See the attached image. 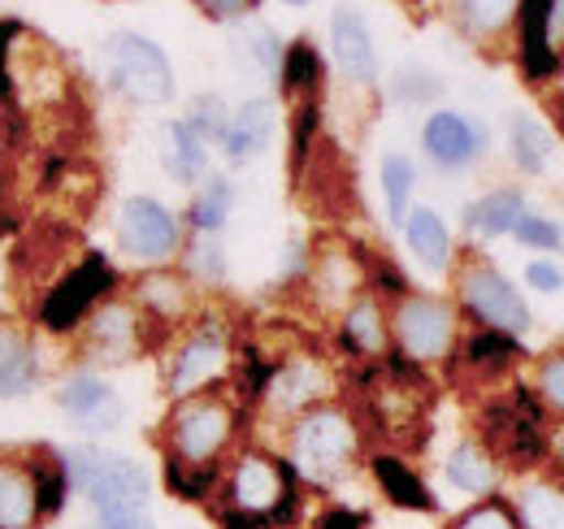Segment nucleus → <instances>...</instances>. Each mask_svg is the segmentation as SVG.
I'll return each mask as SVG.
<instances>
[{
	"instance_id": "nucleus-1",
	"label": "nucleus",
	"mask_w": 564,
	"mask_h": 529,
	"mask_svg": "<svg viewBox=\"0 0 564 529\" xmlns=\"http://www.w3.org/2000/svg\"><path fill=\"white\" fill-rule=\"evenodd\" d=\"M282 461L291 464L295 482L330 490L348 482L360 464V425L344 403H317L300 412L286 425V447Z\"/></svg>"
},
{
	"instance_id": "nucleus-2",
	"label": "nucleus",
	"mask_w": 564,
	"mask_h": 529,
	"mask_svg": "<svg viewBox=\"0 0 564 529\" xmlns=\"http://www.w3.org/2000/svg\"><path fill=\"white\" fill-rule=\"evenodd\" d=\"M70 486L87 499L91 517H113V512H148L152 508V473L140 461L109 452L100 443H83L62 452Z\"/></svg>"
},
{
	"instance_id": "nucleus-3",
	"label": "nucleus",
	"mask_w": 564,
	"mask_h": 529,
	"mask_svg": "<svg viewBox=\"0 0 564 529\" xmlns=\"http://www.w3.org/2000/svg\"><path fill=\"white\" fill-rule=\"evenodd\" d=\"M239 399L221 391L174 399V412L165 417V461L192 464V468H221V456L230 452L239 434Z\"/></svg>"
},
{
	"instance_id": "nucleus-4",
	"label": "nucleus",
	"mask_w": 564,
	"mask_h": 529,
	"mask_svg": "<svg viewBox=\"0 0 564 529\" xmlns=\"http://www.w3.org/2000/svg\"><path fill=\"white\" fill-rule=\"evenodd\" d=\"M295 473L282 456L270 452H239L235 461L221 468V508L217 512H239V517H257L270 521L274 529L295 521Z\"/></svg>"
},
{
	"instance_id": "nucleus-5",
	"label": "nucleus",
	"mask_w": 564,
	"mask_h": 529,
	"mask_svg": "<svg viewBox=\"0 0 564 529\" xmlns=\"http://www.w3.org/2000/svg\"><path fill=\"white\" fill-rule=\"evenodd\" d=\"M391 343L413 365H443L460 343V313L443 295L404 291L391 309Z\"/></svg>"
},
{
	"instance_id": "nucleus-6",
	"label": "nucleus",
	"mask_w": 564,
	"mask_h": 529,
	"mask_svg": "<svg viewBox=\"0 0 564 529\" xmlns=\"http://www.w3.org/2000/svg\"><path fill=\"white\" fill-rule=\"evenodd\" d=\"M456 300H460V309L482 331H499L508 334V338H521V334H530V326H534L525 295L491 261L465 257V261L456 264Z\"/></svg>"
},
{
	"instance_id": "nucleus-7",
	"label": "nucleus",
	"mask_w": 564,
	"mask_h": 529,
	"mask_svg": "<svg viewBox=\"0 0 564 529\" xmlns=\"http://www.w3.org/2000/svg\"><path fill=\"white\" fill-rule=\"evenodd\" d=\"M105 69L118 96L131 105H170L174 100V66L140 31H113L105 40Z\"/></svg>"
},
{
	"instance_id": "nucleus-8",
	"label": "nucleus",
	"mask_w": 564,
	"mask_h": 529,
	"mask_svg": "<svg viewBox=\"0 0 564 529\" xmlns=\"http://www.w3.org/2000/svg\"><path fill=\"white\" fill-rule=\"evenodd\" d=\"M113 282H118V273L109 269V261H105L100 252H87L83 261L74 264V269H66V273L44 291V300H40V309H35V322L48 334L83 331V322L96 313V304L109 300Z\"/></svg>"
},
{
	"instance_id": "nucleus-9",
	"label": "nucleus",
	"mask_w": 564,
	"mask_h": 529,
	"mask_svg": "<svg viewBox=\"0 0 564 529\" xmlns=\"http://www.w3.org/2000/svg\"><path fill=\"white\" fill-rule=\"evenodd\" d=\"M230 369H235L230 334H226V326H217L213 317H205V322H196L192 331L183 334V343L174 347L170 369H165V391H170V399L200 396V391H213Z\"/></svg>"
},
{
	"instance_id": "nucleus-10",
	"label": "nucleus",
	"mask_w": 564,
	"mask_h": 529,
	"mask_svg": "<svg viewBox=\"0 0 564 529\" xmlns=\"http://www.w3.org/2000/svg\"><path fill=\"white\" fill-rule=\"evenodd\" d=\"M118 248L122 257L140 264H170L183 252V222L152 196H127L118 204V222H113Z\"/></svg>"
},
{
	"instance_id": "nucleus-11",
	"label": "nucleus",
	"mask_w": 564,
	"mask_h": 529,
	"mask_svg": "<svg viewBox=\"0 0 564 529\" xmlns=\"http://www.w3.org/2000/svg\"><path fill=\"white\" fill-rule=\"evenodd\" d=\"M148 347V317L140 313L135 300L109 295L96 304V313L83 322V352L96 365H127Z\"/></svg>"
},
{
	"instance_id": "nucleus-12",
	"label": "nucleus",
	"mask_w": 564,
	"mask_h": 529,
	"mask_svg": "<svg viewBox=\"0 0 564 529\" xmlns=\"http://www.w3.org/2000/svg\"><path fill=\"white\" fill-rule=\"evenodd\" d=\"M330 391H335V378L326 369V360L317 356H286L270 369V382L261 391V403L274 412V417H300L317 403H330Z\"/></svg>"
},
{
	"instance_id": "nucleus-13",
	"label": "nucleus",
	"mask_w": 564,
	"mask_h": 529,
	"mask_svg": "<svg viewBox=\"0 0 564 529\" xmlns=\"http://www.w3.org/2000/svg\"><path fill=\"white\" fill-rule=\"evenodd\" d=\"M53 399H57V408L70 417L83 434H109V430L122 425V399H118V391H113L91 365L70 369V374L57 382Z\"/></svg>"
},
{
	"instance_id": "nucleus-14",
	"label": "nucleus",
	"mask_w": 564,
	"mask_h": 529,
	"mask_svg": "<svg viewBox=\"0 0 564 529\" xmlns=\"http://www.w3.org/2000/svg\"><path fill=\"white\" fill-rule=\"evenodd\" d=\"M422 148L438 170L456 174V170H469V165L487 152V131L474 127V122H469L465 114H456V109H434L422 127Z\"/></svg>"
},
{
	"instance_id": "nucleus-15",
	"label": "nucleus",
	"mask_w": 564,
	"mask_h": 529,
	"mask_svg": "<svg viewBox=\"0 0 564 529\" xmlns=\"http://www.w3.org/2000/svg\"><path fill=\"white\" fill-rule=\"evenodd\" d=\"M48 521L35 461L31 456H0V529H40Z\"/></svg>"
},
{
	"instance_id": "nucleus-16",
	"label": "nucleus",
	"mask_w": 564,
	"mask_h": 529,
	"mask_svg": "<svg viewBox=\"0 0 564 529\" xmlns=\"http://www.w3.org/2000/svg\"><path fill=\"white\" fill-rule=\"evenodd\" d=\"M274 122H279V109H274V100H265V96H252V100H243L235 114H230V127L221 134V156L235 165V170H243V165H252L265 148H270V139H274Z\"/></svg>"
},
{
	"instance_id": "nucleus-17",
	"label": "nucleus",
	"mask_w": 564,
	"mask_h": 529,
	"mask_svg": "<svg viewBox=\"0 0 564 529\" xmlns=\"http://www.w3.org/2000/svg\"><path fill=\"white\" fill-rule=\"evenodd\" d=\"M330 53H335V66L344 69V78L352 87H373V78H378L373 35H369L365 18L356 13L352 4L335 9V18H330Z\"/></svg>"
},
{
	"instance_id": "nucleus-18",
	"label": "nucleus",
	"mask_w": 564,
	"mask_h": 529,
	"mask_svg": "<svg viewBox=\"0 0 564 529\" xmlns=\"http://www.w3.org/2000/svg\"><path fill=\"white\" fill-rule=\"evenodd\" d=\"M135 304L148 317V326H178L192 317V278L178 273V269H148L140 282H135Z\"/></svg>"
},
{
	"instance_id": "nucleus-19",
	"label": "nucleus",
	"mask_w": 564,
	"mask_h": 529,
	"mask_svg": "<svg viewBox=\"0 0 564 529\" xmlns=\"http://www.w3.org/2000/svg\"><path fill=\"white\" fill-rule=\"evenodd\" d=\"M443 477L447 486H456L460 495H474V499H491L499 490V477H503V464L495 456L482 439H465L447 452L443 461Z\"/></svg>"
},
{
	"instance_id": "nucleus-20",
	"label": "nucleus",
	"mask_w": 564,
	"mask_h": 529,
	"mask_svg": "<svg viewBox=\"0 0 564 529\" xmlns=\"http://www.w3.org/2000/svg\"><path fill=\"white\" fill-rule=\"evenodd\" d=\"M308 287L326 309H339V304L348 309L365 287V264L348 248H322L308 264Z\"/></svg>"
},
{
	"instance_id": "nucleus-21",
	"label": "nucleus",
	"mask_w": 564,
	"mask_h": 529,
	"mask_svg": "<svg viewBox=\"0 0 564 529\" xmlns=\"http://www.w3.org/2000/svg\"><path fill=\"white\" fill-rule=\"evenodd\" d=\"M161 165L174 183L183 187H200L209 179V143L192 131L183 118L161 127Z\"/></svg>"
},
{
	"instance_id": "nucleus-22",
	"label": "nucleus",
	"mask_w": 564,
	"mask_h": 529,
	"mask_svg": "<svg viewBox=\"0 0 564 529\" xmlns=\"http://www.w3.org/2000/svg\"><path fill=\"white\" fill-rule=\"evenodd\" d=\"M344 343L352 347L356 356H365V360L391 352V313L382 309L378 295L360 291L352 304L344 309Z\"/></svg>"
},
{
	"instance_id": "nucleus-23",
	"label": "nucleus",
	"mask_w": 564,
	"mask_h": 529,
	"mask_svg": "<svg viewBox=\"0 0 564 529\" xmlns=\"http://www.w3.org/2000/svg\"><path fill=\"white\" fill-rule=\"evenodd\" d=\"M40 352L13 326H0V399H22L40 387Z\"/></svg>"
},
{
	"instance_id": "nucleus-24",
	"label": "nucleus",
	"mask_w": 564,
	"mask_h": 529,
	"mask_svg": "<svg viewBox=\"0 0 564 529\" xmlns=\"http://www.w3.org/2000/svg\"><path fill=\"white\" fill-rule=\"evenodd\" d=\"M369 468H373L378 490L395 508H404V512H438V499L430 495V486H425L422 477L409 468V461H400L391 452H378V456H369Z\"/></svg>"
},
{
	"instance_id": "nucleus-25",
	"label": "nucleus",
	"mask_w": 564,
	"mask_h": 529,
	"mask_svg": "<svg viewBox=\"0 0 564 529\" xmlns=\"http://www.w3.org/2000/svg\"><path fill=\"white\" fill-rule=\"evenodd\" d=\"M521 217H525V196L512 192V187H499V192H487V196H478L474 204H465V230L474 239L512 235Z\"/></svg>"
},
{
	"instance_id": "nucleus-26",
	"label": "nucleus",
	"mask_w": 564,
	"mask_h": 529,
	"mask_svg": "<svg viewBox=\"0 0 564 529\" xmlns=\"http://www.w3.org/2000/svg\"><path fill=\"white\" fill-rule=\"evenodd\" d=\"M512 512L521 529H564V482L561 477H530L512 495Z\"/></svg>"
},
{
	"instance_id": "nucleus-27",
	"label": "nucleus",
	"mask_w": 564,
	"mask_h": 529,
	"mask_svg": "<svg viewBox=\"0 0 564 529\" xmlns=\"http://www.w3.org/2000/svg\"><path fill=\"white\" fill-rule=\"evenodd\" d=\"M404 239H409V252L430 269V273H443L452 269V230L443 226V217L434 208H413L409 222H404Z\"/></svg>"
},
{
	"instance_id": "nucleus-28",
	"label": "nucleus",
	"mask_w": 564,
	"mask_h": 529,
	"mask_svg": "<svg viewBox=\"0 0 564 529\" xmlns=\"http://www.w3.org/2000/svg\"><path fill=\"white\" fill-rule=\"evenodd\" d=\"M547 13L552 0H521L517 18H521V66L530 78H547L556 69V53L547 40Z\"/></svg>"
},
{
	"instance_id": "nucleus-29",
	"label": "nucleus",
	"mask_w": 564,
	"mask_h": 529,
	"mask_svg": "<svg viewBox=\"0 0 564 529\" xmlns=\"http://www.w3.org/2000/svg\"><path fill=\"white\" fill-rule=\"evenodd\" d=\"M552 152H556V139H552V131L539 118L517 114L508 122V156H512V165L521 174H543L547 161H552Z\"/></svg>"
},
{
	"instance_id": "nucleus-30",
	"label": "nucleus",
	"mask_w": 564,
	"mask_h": 529,
	"mask_svg": "<svg viewBox=\"0 0 564 529\" xmlns=\"http://www.w3.org/2000/svg\"><path fill=\"white\" fill-rule=\"evenodd\" d=\"M230 213H235V183L226 174H209L196 187L192 204H187V226L196 235H221V226L230 222Z\"/></svg>"
},
{
	"instance_id": "nucleus-31",
	"label": "nucleus",
	"mask_w": 564,
	"mask_h": 529,
	"mask_svg": "<svg viewBox=\"0 0 564 529\" xmlns=\"http://www.w3.org/2000/svg\"><path fill=\"white\" fill-rule=\"evenodd\" d=\"M413 187H417V165L404 152H387L382 156V196H387V213L395 226H404L413 213Z\"/></svg>"
},
{
	"instance_id": "nucleus-32",
	"label": "nucleus",
	"mask_w": 564,
	"mask_h": 529,
	"mask_svg": "<svg viewBox=\"0 0 564 529\" xmlns=\"http://www.w3.org/2000/svg\"><path fill=\"white\" fill-rule=\"evenodd\" d=\"M460 356H465V365H474V369H482V374H503V369H512V360H517L521 352H517V338H508V334L478 331L474 338H465Z\"/></svg>"
},
{
	"instance_id": "nucleus-33",
	"label": "nucleus",
	"mask_w": 564,
	"mask_h": 529,
	"mask_svg": "<svg viewBox=\"0 0 564 529\" xmlns=\"http://www.w3.org/2000/svg\"><path fill=\"white\" fill-rule=\"evenodd\" d=\"M282 91L286 96H308L313 100V91H317V78H322V62H317V48L308 44V40H295L291 48H286V57H282Z\"/></svg>"
},
{
	"instance_id": "nucleus-34",
	"label": "nucleus",
	"mask_w": 564,
	"mask_h": 529,
	"mask_svg": "<svg viewBox=\"0 0 564 529\" xmlns=\"http://www.w3.org/2000/svg\"><path fill=\"white\" fill-rule=\"evenodd\" d=\"M183 273L200 287H221L226 282V248L217 235H196L183 252Z\"/></svg>"
},
{
	"instance_id": "nucleus-35",
	"label": "nucleus",
	"mask_w": 564,
	"mask_h": 529,
	"mask_svg": "<svg viewBox=\"0 0 564 529\" xmlns=\"http://www.w3.org/2000/svg\"><path fill=\"white\" fill-rule=\"evenodd\" d=\"M517 9L521 0H456V18L469 35H499Z\"/></svg>"
},
{
	"instance_id": "nucleus-36",
	"label": "nucleus",
	"mask_w": 564,
	"mask_h": 529,
	"mask_svg": "<svg viewBox=\"0 0 564 529\" xmlns=\"http://www.w3.org/2000/svg\"><path fill=\"white\" fill-rule=\"evenodd\" d=\"M183 122L213 148V143H221V134H226V127H230V109H226V100H221L217 91H205V96L192 100V109H187Z\"/></svg>"
},
{
	"instance_id": "nucleus-37",
	"label": "nucleus",
	"mask_w": 564,
	"mask_h": 529,
	"mask_svg": "<svg viewBox=\"0 0 564 529\" xmlns=\"http://www.w3.org/2000/svg\"><path fill=\"white\" fill-rule=\"evenodd\" d=\"M447 529H521V521H517L512 504L491 495V499H478L469 512H460Z\"/></svg>"
},
{
	"instance_id": "nucleus-38",
	"label": "nucleus",
	"mask_w": 564,
	"mask_h": 529,
	"mask_svg": "<svg viewBox=\"0 0 564 529\" xmlns=\"http://www.w3.org/2000/svg\"><path fill=\"white\" fill-rule=\"evenodd\" d=\"M391 91H395V100H404V105H430V100L443 91V83H438V74H434V69L400 66V69H395Z\"/></svg>"
},
{
	"instance_id": "nucleus-39",
	"label": "nucleus",
	"mask_w": 564,
	"mask_h": 529,
	"mask_svg": "<svg viewBox=\"0 0 564 529\" xmlns=\"http://www.w3.org/2000/svg\"><path fill=\"white\" fill-rule=\"evenodd\" d=\"M243 57H248V66L257 69V74H279L286 48H282L279 35L270 26H252L248 40H243Z\"/></svg>"
},
{
	"instance_id": "nucleus-40",
	"label": "nucleus",
	"mask_w": 564,
	"mask_h": 529,
	"mask_svg": "<svg viewBox=\"0 0 564 529\" xmlns=\"http://www.w3.org/2000/svg\"><path fill=\"white\" fill-rule=\"evenodd\" d=\"M512 239H517V244H525V248H539V252H556V248H561V239H564V230L552 222V217H543V213H530V208H525V217L517 222Z\"/></svg>"
},
{
	"instance_id": "nucleus-41",
	"label": "nucleus",
	"mask_w": 564,
	"mask_h": 529,
	"mask_svg": "<svg viewBox=\"0 0 564 529\" xmlns=\"http://www.w3.org/2000/svg\"><path fill=\"white\" fill-rule=\"evenodd\" d=\"M539 399L564 412V352H547L539 360Z\"/></svg>"
},
{
	"instance_id": "nucleus-42",
	"label": "nucleus",
	"mask_w": 564,
	"mask_h": 529,
	"mask_svg": "<svg viewBox=\"0 0 564 529\" xmlns=\"http://www.w3.org/2000/svg\"><path fill=\"white\" fill-rule=\"evenodd\" d=\"M525 282L543 295H561L564 291V269L556 261H530L525 264Z\"/></svg>"
},
{
	"instance_id": "nucleus-43",
	"label": "nucleus",
	"mask_w": 564,
	"mask_h": 529,
	"mask_svg": "<svg viewBox=\"0 0 564 529\" xmlns=\"http://www.w3.org/2000/svg\"><path fill=\"white\" fill-rule=\"evenodd\" d=\"M22 35L18 22H0V100L13 96V69H9V53H13V40Z\"/></svg>"
},
{
	"instance_id": "nucleus-44",
	"label": "nucleus",
	"mask_w": 564,
	"mask_h": 529,
	"mask_svg": "<svg viewBox=\"0 0 564 529\" xmlns=\"http://www.w3.org/2000/svg\"><path fill=\"white\" fill-rule=\"evenodd\" d=\"M313 529H369V517H365V512H356V508L335 504V508H326V512L317 517V526Z\"/></svg>"
},
{
	"instance_id": "nucleus-45",
	"label": "nucleus",
	"mask_w": 564,
	"mask_h": 529,
	"mask_svg": "<svg viewBox=\"0 0 564 529\" xmlns=\"http://www.w3.org/2000/svg\"><path fill=\"white\" fill-rule=\"evenodd\" d=\"M209 18H221V22H235V18H243V13H252L257 9V0H196Z\"/></svg>"
},
{
	"instance_id": "nucleus-46",
	"label": "nucleus",
	"mask_w": 564,
	"mask_h": 529,
	"mask_svg": "<svg viewBox=\"0 0 564 529\" xmlns=\"http://www.w3.org/2000/svg\"><path fill=\"white\" fill-rule=\"evenodd\" d=\"M96 529H156L152 512H113V517H96Z\"/></svg>"
},
{
	"instance_id": "nucleus-47",
	"label": "nucleus",
	"mask_w": 564,
	"mask_h": 529,
	"mask_svg": "<svg viewBox=\"0 0 564 529\" xmlns=\"http://www.w3.org/2000/svg\"><path fill=\"white\" fill-rule=\"evenodd\" d=\"M547 40H552V53L564 48V0H552V13H547Z\"/></svg>"
},
{
	"instance_id": "nucleus-48",
	"label": "nucleus",
	"mask_w": 564,
	"mask_h": 529,
	"mask_svg": "<svg viewBox=\"0 0 564 529\" xmlns=\"http://www.w3.org/2000/svg\"><path fill=\"white\" fill-rule=\"evenodd\" d=\"M286 4H308V0H286Z\"/></svg>"
},
{
	"instance_id": "nucleus-49",
	"label": "nucleus",
	"mask_w": 564,
	"mask_h": 529,
	"mask_svg": "<svg viewBox=\"0 0 564 529\" xmlns=\"http://www.w3.org/2000/svg\"><path fill=\"white\" fill-rule=\"evenodd\" d=\"M0 199H4V179H0Z\"/></svg>"
}]
</instances>
